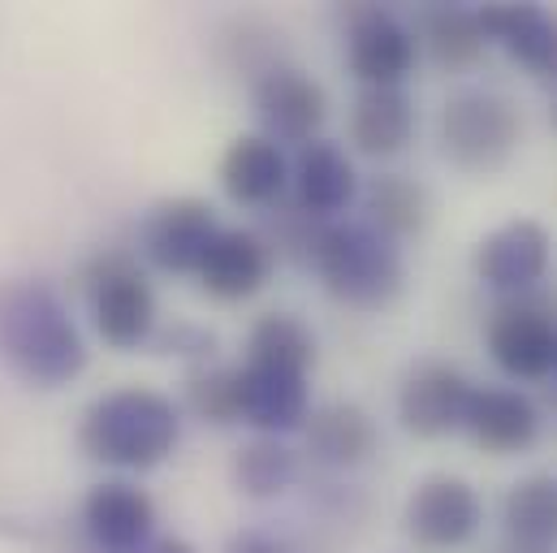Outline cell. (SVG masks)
<instances>
[{"label": "cell", "instance_id": "1", "mask_svg": "<svg viewBox=\"0 0 557 553\" xmlns=\"http://www.w3.org/2000/svg\"><path fill=\"white\" fill-rule=\"evenodd\" d=\"M0 359L35 390H61L87 368V342L48 281L0 285Z\"/></svg>", "mask_w": 557, "mask_h": 553}, {"label": "cell", "instance_id": "3", "mask_svg": "<svg viewBox=\"0 0 557 553\" xmlns=\"http://www.w3.org/2000/svg\"><path fill=\"white\" fill-rule=\"evenodd\" d=\"M315 273L324 290L346 307H385L398 298L407 265L389 234L368 221H333L315 247Z\"/></svg>", "mask_w": 557, "mask_h": 553}, {"label": "cell", "instance_id": "20", "mask_svg": "<svg viewBox=\"0 0 557 553\" xmlns=\"http://www.w3.org/2000/svg\"><path fill=\"white\" fill-rule=\"evenodd\" d=\"M416 135V105L403 87H363L350 105V143L372 156V160H389L398 151H407V143Z\"/></svg>", "mask_w": 557, "mask_h": 553}, {"label": "cell", "instance_id": "6", "mask_svg": "<svg viewBox=\"0 0 557 553\" xmlns=\"http://www.w3.org/2000/svg\"><path fill=\"white\" fill-rule=\"evenodd\" d=\"M416 57V30L398 13L381 4H355L346 13V65L363 87H403Z\"/></svg>", "mask_w": 557, "mask_h": 553}, {"label": "cell", "instance_id": "26", "mask_svg": "<svg viewBox=\"0 0 557 553\" xmlns=\"http://www.w3.org/2000/svg\"><path fill=\"white\" fill-rule=\"evenodd\" d=\"M294 480H298V454L277 437H256L234 458V484L243 497H256V502L281 497Z\"/></svg>", "mask_w": 557, "mask_h": 553}, {"label": "cell", "instance_id": "22", "mask_svg": "<svg viewBox=\"0 0 557 553\" xmlns=\"http://www.w3.org/2000/svg\"><path fill=\"white\" fill-rule=\"evenodd\" d=\"M416 44L428 48L441 70H471L484 57L488 35L480 9L471 4H423L416 17Z\"/></svg>", "mask_w": 557, "mask_h": 553}, {"label": "cell", "instance_id": "5", "mask_svg": "<svg viewBox=\"0 0 557 553\" xmlns=\"http://www.w3.org/2000/svg\"><path fill=\"white\" fill-rule=\"evenodd\" d=\"M83 298L96 333L117 351H139L156 333V290L131 251H100L83 269Z\"/></svg>", "mask_w": 557, "mask_h": 553}, {"label": "cell", "instance_id": "15", "mask_svg": "<svg viewBox=\"0 0 557 553\" xmlns=\"http://www.w3.org/2000/svg\"><path fill=\"white\" fill-rule=\"evenodd\" d=\"M462 432L488 450V454H519L541 437V411L532 407L528 394L502 390V385H475Z\"/></svg>", "mask_w": 557, "mask_h": 553}, {"label": "cell", "instance_id": "33", "mask_svg": "<svg viewBox=\"0 0 557 553\" xmlns=\"http://www.w3.org/2000/svg\"><path fill=\"white\" fill-rule=\"evenodd\" d=\"M554 122H557V109H554Z\"/></svg>", "mask_w": 557, "mask_h": 553}, {"label": "cell", "instance_id": "7", "mask_svg": "<svg viewBox=\"0 0 557 553\" xmlns=\"http://www.w3.org/2000/svg\"><path fill=\"white\" fill-rule=\"evenodd\" d=\"M216 234H221V221H216L212 204H203L195 195H177V199H160L143 217L139 251L160 273H199Z\"/></svg>", "mask_w": 557, "mask_h": 553}, {"label": "cell", "instance_id": "21", "mask_svg": "<svg viewBox=\"0 0 557 553\" xmlns=\"http://www.w3.org/2000/svg\"><path fill=\"white\" fill-rule=\"evenodd\" d=\"M307 454L324 467H359L376 454V423L359 403H329L307 415Z\"/></svg>", "mask_w": 557, "mask_h": 553}, {"label": "cell", "instance_id": "32", "mask_svg": "<svg viewBox=\"0 0 557 553\" xmlns=\"http://www.w3.org/2000/svg\"><path fill=\"white\" fill-rule=\"evenodd\" d=\"M545 78H549V83H557V57H554V65H549V74H545Z\"/></svg>", "mask_w": 557, "mask_h": 553}, {"label": "cell", "instance_id": "9", "mask_svg": "<svg viewBox=\"0 0 557 553\" xmlns=\"http://www.w3.org/2000/svg\"><path fill=\"white\" fill-rule=\"evenodd\" d=\"M251 100H256V118L264 126V138H273L277 147L281 143H302L307 147L329 118L324 87L311 74L294 70V65H269L264 74H256Z\"/></svg>", "mask_w": 557, "mask_h": 553}, {"label": "cell", "instance_id": "4", "mask_svg": "<svg viewBox=\"0 0 557 553\" xmlns=\"http://www.w3.org/2000/svg\"><path fill=\"white\" fill-rule=\"evenodd\" d=\"M436 131H441V151L454 169L497 173L523 138V118L502 91L467 87V91L445 100Z\"/></svg>", "mask_w": 557, "mask_h": 553}, {"label": "cell", "instance_id": "8", "mask_svg": "<svg viewBox=\"0 0 557 553\" xmlns=\"http://www.w3.org/2000/svg\"><path fill=\"white\" fill-rule=\"evenodd\" d=\"M407 532L423 550H458L467 545L480 524L484 506L480 493L458 476H423L407 497Z\"/></svg>", "mask_w": 557, "mask_h": 553}, {"label": "cell", "instance_id": "2", "mask_svg": "<svg viewBox=\"0 0 557 553\" xmlns=\"http://www.w3.org/2000/svg\"><path fill=\"white\" fill-rule=\"evenodd\" d=\"M182 441V411L173 398L147 385H122L100 394L78 423V445L91 463L117 471H151Z\"/></svg>", "mask_w": 557, "mask_h": 553}, {"label": "cell", "instance_id": "31", "mask_svg": "<svg viewBox=\"0 0 557 553\" xmlns=\"http://www.w3.org/2000/svg\"><path fill=\"white\" fill-rule=\"evenodd\" d=\"M502 553H554V550H523V545H506Z\"/></svg>", "mask_w": 557, "mask_h": 553}, {"label": "cell", "instance_id": "28", "mask_svg": "<svg viewBox=\"0 0 557 553\" xmlns=\"http://www.w3.org/2000/svg\"><path fill=\"white\" fill-rule=\"evenodd\" d=\"M147 346H156L160 355H182V359H199V364H208L216 337H212L208 329L190 324V320H177V324H169V329H156Z\"/></svg>", "mask_w": 557, "mask_h": 553}, {"label": "cell", "instance_id": "25", "mask_svg": "<svg viewBox=\"0 0 557 553\" xmlns=\"http://www.w3.org/2000/svg\"><path fill=\"white\" fill-rule=\"evenodd\" d=\"M247 351H251L247 364L294 372V377H307L311 364H315V337H311V329H307L298 316H289V311H269V316H260L256 329H251Z\"/></svg>", "mask_w": 557, "mask_h": 553}, {"label": "cell", "instance_id": "29", "mask_svg": "<svg viewBox=\"0 0 557 553\" xmlns=\"http://www.w3.org/2000/svg\"><path fill=\"white\" fill-rule=\"evenodd\" d=\"M139 553H199L190 541H182V537H160V541H147Z\"/></svg>", "mask_w": 557, "mask_h": 553}, {"label": "cell", "instance_id": "13", "mask_svg": "<svg viewBox=\"0 0 557 553\" xmlns=\"http://www.w3.org/2000/svg\"><path fill=\"white\" fill-rule=\"evenodd\" d=\"M471 381L449 368V364H419L407 372L403 390H398V419L411 437L436 441L462 428L467 403H471Z\"/></svg>", "mask_w": 557, "mask_h": 553}, {"label": "cell", "instance_id": "23", "mask_svg": "<svg viewBox=\"0 0 557 553\" xmlns=\"http://www.w3.org/2000/svg\"><path fill=\"white\" fill-rule=\"evenodd\" d=\"M502 524L510 545L523 550H554L557 545V476H523L519 484H510L506 502H502Z\"/></svg>", "mask_w": 557, "mask_h": 553}, {"label": "cell", "instance_id": "17", "mask_svg": "<svg viewBox=\"0 0 557 553\" xmlns=\"http://www.w3.org/2000/svg\"><path fill=\"white\" fill-rule=\"evenodd\" d=\"M238 415H243V423L260 428L264 437L302 428L307 415H311L307 377L260 368V364L238 368Z\"/></svg>", "mask_w": 557, "mask_h": 553}, {"label": "cell", "instance_id": "18", "mask_svg": "<svg viewBox=\"0 0 557 553\" xmlns=\"http://www.w3.org/2000/svg\"><path fill=\"white\" fill-rule=\"evenodd\" d=\"M221 186L243 208H277L289 186V160L273 138L238 135L221 156Z\"/></svg>", "mask_w": 557, "mask_h": 553}, {"label": "cell", "instance_id": "10", "mask_svg": "<svg viewBox=\"0 0 557 553\" xmlns=\"http://www.w3.org/2000/svg\"><path fill=\"white\" fill-rule=\"evenodd\" d=\"M554 260V243L549 230L532 217L506 221L493 234L480 238L475 247V276L502 294H528L532 285H541Z\"/></svg>", "mask_w": 557, "mask_h": 553}, {"label": "cell", "instance_id": "16", "mask_svg": "<svg viewBox=\"0 0 557 553\" xmlns=\"http://www.w3.org/2000/svg\"><path fill=\"white\" fill-rule=\"evenodd\" d=\"M289 182H294V204L302 212H311L315 221H329V217L346 212L359 195V177H355L350 156L337 143H324V138H311L307 147H298Z\"/></svg>", "mask_w": 557, "mask_h": 553}, {"label": "cell", "instance_id": "19", "mask_svg": "<svg viewBox=\"0 0 557 553\" xmlns=\"http://www.w3.org/2000/svg\"><path fill=\"white\" fill-rule=\"evenodd\" d=\"M488 44H502L510 61L532 74H549L557 57V17L541 4H484L480 9Z\"/></svg>", "mask_w": 557, "mask_h": 553}, {"label": "cell", "instance_id": "24", "mask_svg": "<svg viewBox=\"0 0 557 553\" xmlns=\"http://www.w3.org/2000/svg\"><path fill=\"white\" fill-rule=\"evenodd\" d=\"M363 204H368V225H376L394 243L407 238V234H419L428 225V208H432L428 191L419 186L416 177H407V173L372 177L368 191H363Z\"/></svg>", "mask_w": 557, "mask_h": 553}, {"label": "cell", "instance_id": "14", "mask_svg": "<svg viewBox=\"0 0 557 553\" xmlns=\"http://www.w3.org/2000/svg\"><path fill=\"white\" fill-rule=\"evenodd\" d=\"M269 273H273V251H269L264 234H256V230H221L195 276L212 298L238 303V298L260 294Z\"/></svg>", "mask_w": 557, "mask_h": 553}, {"label": "cell", "instance_id": "12", "mask_svg": "<svg viewBox=\"0 0 557 553\" xmlns=\"http://www.w3.org/2000/svg\"><path fill=\"white\" fill-rule=\"evenodd\" d=\"M83 532L96 553H139L156 541V502L131 480H100L83 497Z\"/></svg>", "mask_w": 557, "mask_h": 553}, {"label": "cell", "instance_id": "30", "mask_svg": "<svg viewBox=\"0 0 557 553\" xmlns=\"http://www.w3.org/2000/svg\"><path fill=\"white\" fill-rule=\"evenodd\" d=\"M234 553H289L281 550V545H269V541H260V537H247V541H238Z\"/></svg>", "mask_w": 557, "mask_h": 553}, {"label": "cell", "instance_id": "27", "mask_svg": "<svg viewBox=\"0 0 557 553\" xmlns=\"http://www.w3.org/2000/svg\"><path fill=\"white\" fill-rule=\"evenodd\" d=\"M182 398L186 411L203 423H238V368H221V364H199L195 372H186L182 381Z\"/></svg>", "mask_w": 557, "mask_h": 553}, {"label": "cell", "instance_id": "11", "mask_svg": "<svg viewBox=\"0 0 557 553\" xmlns=\"http://www.w3.org/2000/svg\"><path fill=\"white\" fill-rule=\"evenodd\" d=\"M488 355L515 381H545L557 368V324L536 303H506L488 320Z\"/></svg>", "mask_w": 557, "mask_h": 553}]
</instances>
